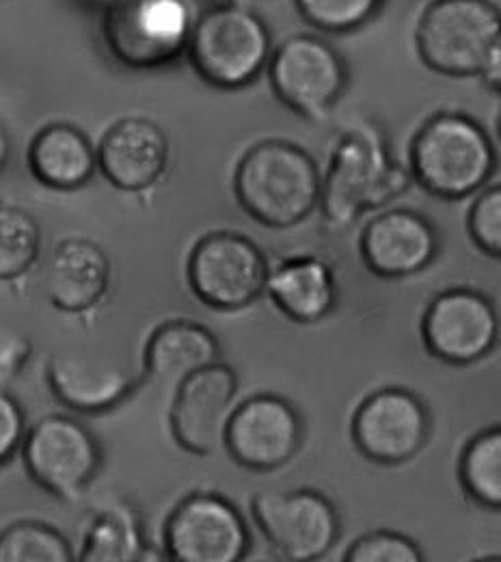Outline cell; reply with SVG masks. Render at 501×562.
<instances>
[{
	"mask_svg": "<svg viewBox=\"0 0 501 562\" xmlns=\"http://www.w3.org/2000/svg\"><path fill=\"white\" fill-rule=\"evenodd\" d=\"M409 165H402L374 120H357L333 143L322 173L320 211L333 229H346L365 212L378 211L413 187Z\"/></svg>",
	"mask_w": 501,
	"mask_h": 562,
	"instance_id": "cell-1",
	"label": "cell"
},
{
	"mask_svg": "<svg viewBox=\"0 0 501 562\" xmlns=\"http://www.w3.org/2000/svg\"><path fill=\"white\" fill-rule=\"evenodd\" d=\"M413 182L443 202H460L491 184L500 169L496 140L465 111H436L409 143Z\"/></svg>",
	"mask_w": 501,
	"mask_h": 562,
	"instance_id": "cell-2",
	"label": "cell"
},
{
	"mask_svg": "<svg viewBox=\"0 0 501 562\" xmlns=\"http://www.w3.org/2000/svg\"><path fill=\"white\" fill-rule=\"evenodd\" d=\"M234 195L255 223L289 229L322 202V173L314 156L287 139L251 145L234 169Z\"/></svg>",
	"mask_w": 501,
	"mask_h": 562,
	"instance_id": "cell-3",
	"label": "cell"
},
{
	"mask_svg": "<svg viewBox=\"0 0 501 562\" xmlns=\"http://www.w3.org/2000/svg\"><path fill=\"white\" fill-rule=\"evenodd\" d=\"M501 37V9L493 0H430L415 24L420 61L447 78H474Z\"/></svg>",
	"mask_w": 501,
	"mask_h": 562,
	"instance_id": "cell-4",
	"label": "cell"
},
{
	"mask_svg": "<svg viewBox=\"0 0 501 562\" xmlns=\"http://www.w3.org/2000/svg\"><path fill=\"white\" fill-rule=\"evenodd\" d=\"M186 53L197 76L225 91L251 85L273 57L266 24L260 15L234 2L200 15Z\"/></svg>",
	"mask_w": 501,
	"mask_h": 562,
	"instance_id": "cell-5",
	"label": "cell"
},
{
	"mask_svg": "<svg viewBox=\"0 0 501 562\" xmlns=\"http://www.w3.org/2000/svg\"><path fill=\"white\" fill-rule=\"evenodd\" d=\"M271 271L264 249L253 238L216 229L193 245L186 260V283L202 305L234 314L266 294Z\"/></svg>",
	"mask_w": 501,
	"mask_h": 562,
	"instance_id": "cell-6",
	"label": "cell"
},
{
	"mask_svg": "<svg viewBox=\"0 0 501 562\" xmlns=\"http://www.w3.org/2000/svg\"><path fill=\"white\" fill-rule=\"evenodd\" d=\"M20 457L26 476L42 492L73 504L100 476L104 446L84 422L68 414H48L29 428Z\"/></svg>",
	"mask_w": 501,
	"mask_h": 562,
	"instance_id": "cell-7",
	"label": "cell"
},
{
	"mask_svg": "<svg viewBox=\"0 0 501 562\" xmlns=\"http://www.w3.org/2000/svg\"><path fill=\"white\" fill-rule=\"evenodd\" d=\"M249 508L255 528L282 561H322L342 539L338 506L311 487L253 493Z\"/></svg>",
	"mask_w": 501,
	"mask_h": 562,
	"instance_id": "cell-8",
	"label": "cell"
},
{
	"mask_svg": "<svg viewBox=\"0 0 501 562\" xmlns=\"http://www.w3.org/2000/svg\"><path fill=\"white\" fill-rule=\"evenodd\" d=\"M162 550L171 562H242L253 550L242 510L223 493H186L162 524Z\"/></svg>",
	"mask_w": 501,
	"mask_h": 562,
	"instance_id": "cell-9",
	"label": "cell"
},
{
	"mask_svg": "<svg viewBox=\"0 0 501 562\" xmlns=\"http://www.w3.org/2000/svg\"><path fill=\"white\" fill-rule=\"evenodd\" d=\"M193 33L184 0H117L109 7L104 37L111 55L130 70H156L189 50Z\"/></svg>",
	"mask_w": 501,
	"mask_h": 562,
	"instance_id": "cell-10",
	"label": "cell"
},
{
	"mask_svg": "<svg viewBox=\"0 0 501 562\" xmlns=\"http://www.w3.org/2000/svg\"><path fill=\"white\" fill-rule=\"evenodd\" d=\"M432 435L429 403L402 385L369 392L351 418V439L363 459L383 468L413 461Z\"/></svg>",
	"mask_w": 501,
	"mask_h": 562,
	"instance_id": "cell-11",
	"label": "cell"
},
{
	"mask_svg": "<svg viewBox=\"0 0 501 562\" xmlns=\"http://www.w3.org/2000/svg\"><path fill=\"white\" fill-rule=\"evenodd\" d=\"M307 435L298 407L282 394L258 392L242 398L225 428L223 450L242 470L271 474L303 450Z\"/></svg>",
	"mask_w": 501,
	"mask_h": 562,
	"instance_id": "cell-12",
	"label": "cell"
},
{
	"mask_svg": "<svg viewBox=\"0 0 501 562\" xmlns=\"http://www.w3.org/2000/svg\"><path fill=\"white\" fill-rule=\"evenodd\" d=\"M269 82L292 113L318 122L342 100L349 66L329 42L316 35H292L269 61Z\"/></svg>",
	"mask_w": 501,
	"mask_h": 562,
	"instance_id": "cell-13",
	"label": "cell"
},
{
	"mask_svg": "<svg viewBox=\"0 0 501 562\" xmlns=\"http://www.w3.org/2000/svg\"><path fill=\"white\" fill-rule=\"evenodd\" d=\"M500 329L491 296L467 285L436 292L420 323L422 345L430 357L456 368L487 359L498 349Z\"/></svg>",
	"mask_w": 501,
	"mask_h": 562,
	"instance_id": "cell-14",
	"label": "cell"
},
{
	"mask_svg": "<svg viewBox=\"0 0 501 562\" xmlns=\"http://www.w3.org/2000/svg\"><path fill=\"white\" fill-rule=\"evenodd\" d=\"M240 376L223 359L184 379L169 398V430L180 450L210 457L223 448L225 428L238 405Z\"/></svg>",
	"mask_w": 501,
	"mask_h": 562,
	"instance_id": "cell-15",
	"label": "cell"
},
{
	"mask_svg": "<svg viewBox=\"0 0 501 562\" xmlns=\"http://www.w3.org/2000/svg\"><path fill=\"white\" fill-rule=\"evenodd\" d=\"M441 254V234L426 214L387 209L358 234V258L378 280H409L424 273Z\"/></svg>",
	"mask_w": 501,
	"mask_h": 562,
	"instance_id": "cell-16",
	"label": "cell"
},
{
	"mask_svg": "<svg viewBox=\"0 0 501 562\" xmlns=\"http://www.w3.org/2000/svg\"><path fill=\"white\" fill-rule=\"evenodd\" d=\"M46 385L55 401L76 416H104L130 401L144 376L106 357L64 351L50 355Z\"/></svg>",
	"mask_w": 501,
	"mask_h": 562,
	"instance_id": "cell-17",
	"label": "cell"
},
{
	"mask_svg": "<svg viewBox=\"0 0 501 562\" xmlns=\"http://www.w3.org/2000/svg\"><path fill=\"white\" fill-rule=\"evenodd\" d=\"M98 165L104 180L117 191H149L169 167L167 133L149 117H122L98 143Z\"/></svg>",
	"mask_w": 501,
	"mask_h": 562,
	"instance_id": "cell-18",
	"label": "cell"
},
{
	"mask_svg": "<svg viewBox=\"0 0 501 562\" xmlns=\"http://www.w3.org/2000/svg\"><path fill=\"white\" fill-rule=\"evenodd\" d=\"M220 359V340L208 325L191 318H171L156 325L147 336L141 376L144 383L169 401L184 379Z\"/></svg>",
	"mask_w": 501,
	"mask_h": 562,
	"instance_id": "cell-19",
	"label": "cell"
},
{
	"mask_svg": "<svg viewBox=\"0 0 501 562\" xmlns=\"http://www.w3.org/2000/svg\"><path fill=\"white\" fill-rule=\"evenodd\" d=\"M113 265L100 243L82 236L59 240L48 273L46 294L61 314L78 316L95 310L109 294Z\"/></svg>",
	"mask_w": 501,
	"mask_h": 562,
	"instance_id": "cell-20",
	"label": "cell"
},
{
	"mask_svg": "<svg viewBox=\"0 0 501 562\" xmlns=\"http://www.w3.org/2000/svg\"><path fill=\"white\" fill-rule=\"evenodd\" d=\"M266 296L292 323L316 325L335 312L340 281L324 258L289 256L271 271Z\"/></svg>",
	"mask_w": 501,
	"mask_h": 562,
	"instance_id": "cell-21",
	"label": "cell"
},
{
	"mask_svg": "<svg viewBox=\"0 0 501 562\" xmlns=\"http://www.w3.org/2000/svg\"><path fill=\"white\" fill-rule=\"evenodd\" d=\"M26 165L31 176L50 191H78L100 171L98 147L68 122H53L33 137Z\"/></svg>",
	"mask_w": 501,
	"mask_h": 562,
	"instance_id": "cell-22",
	"label": "cell"
},
{
	"mask_svg": "<svg viewBox=\"0 0 501 562\" xmlns=\"http://www.w3.org/2000/svg\"><path fill=\"white\" fill-rule=\"evenodd\" d=\"M153 550L139 506L128 497H109L91 515L78 550L80 562L160 561Z\"/></svg>",
	"mask_w": 501,
	"mask_h": 562,
	"instance_id": "cell-23",
	"label": "cell"
},
{
	"mask_svg": "<svg viewBox=\"0 0 501 562\" xmlns=\"http://www.w3.org/2000/svg\"><path fill=\"white\" fill-rule=\"evenodd\" d=\"M456 476L474 504L501 510V424L487 426L467 439L458 454Z\"/></svg>",
	"mask_w": 501,
	"mask_h": 562,
	"instance_id": "cell-24",
	"label": "cell"
},
{
	"mask_svg": "<svg viewBox=\"0 0 501 562\" xmlns=\"http://www.w3.org/2000/svg\"><path fill=\"white\" fill-rule=\"evenodd\" d=\"M2 562H73L78 552L55 526L39 519H20L0 532Z\"/></svg>",
	"mask_w": 501,
	"mask_h": 562,
	"instance_id": "cell-25",
	"label": "cell"
},
{
	"mask_svg": "<svg viewBox=\"0 0 501 562\" xmlns=\"http://www.w3.org/2000/svg\"><path fill=\"white\" fill-rule=\"evenodd\" d=\"M42 227L20 206L0 209V280L26 278L39 260Z\"/></svg>",
	"mask_w": 501,
	"mask_h": 562,
	"instance_id": "cell-26",
	"label": "cell"
},
{
	"mask_svg": "<svg viewBox=\"0 0 501 562\" xmlns=\"http://www.w3.org/2000/svg\"><path fill=\"white\" fill-rule=\"evenodd\" d=\"M298 13L324 33H353L372 22L385 0H294Z\"/></svg>",
	"mask_w": 501,
	"mask_h": 562,
	"instance_id": "cell-27",
	"label": "cell"
},
{
	"mask_svg": "<svg viewBox=\"0 0 501 562\" xmlns=\"http://www.w3.org/2000/svg\"><path fill=\"white\" fill-rule=\"evenodd\" d=\"M465 225L480 254L501 260V184H489L474 195Z\"/></svg>",
	"mask_w": 501,
	"mask_h": 562,
	"instance_id": "cell-28",
	"label": "cell"
},
{
	"mask_svg": "<svg viewBox=\"0 0 501 562\" xmlns=\"http://www.w3.org/2000/svg\"><path fill=\"white\" fill-rule=\"evenodd\" d=\"M424 559L420 543L396 530L365 532L344 552L346 562H422Z\"/></svg>",
	"mask_w": 501,
	"mask_h": 562,
	"instance_id": "cell-29",
	"label": "cell"
},
{
	"mask_svg": "<svg viewBox=\"0 0 501 562\" xmlns=\"http://www.w3.org/2000/svg\"><path fill=\"white\" fill-rule=\"evenodd\" d=\"M26 412L20 401L2 390L0 392V465L7 468L20 452L29 435Z\"/></svg>",
	"mask_w": 501,
	"mask_h": 562,
	"instance_id": "cell-30",
	"label": "cell"
},
{
	"mask_svg": "<svg viewBox=\"0 0 501 562\" xmlns=\"http://www.w3.org/2000/svg\"><path fill=\"white\" fill-rule=\"evenodd\" d=\"M33 357V342L22 334H4L0 345V379L2 383L15 381Z\"/></svg>",
	"mask_w": 501,
	"mask_h": 562,
	"instance_id": "cell-31",
	"label": "cell"
},
{
	"mask_svg": "<svg viewBox=\"0 0 501 562\" xmlns=\"http://www.w3.org/2000/svg\"><path fill=\"white\" fill-rule=\"evenodd\" d=\"M480 78L485 80V85H487L491 91H496V93H500L501 95V37L496 42L493 50L489 53L487 64H485V70L480 74Z\"/></svg>",
	"mask_w": 501,
	"mask_h": 562,
	"instance_id": "cell-32",
	"label": "cell"
},
{
	"mask_svg": "<svg viewBox=\"0 0 501 562\" xmlns=\"http://www.w3.org/2000/svg\"><path fill=\"white\" fill-rule=\"evenodd\" d=\"M496 131H498V139L501 143V106L500 111H498V117H496Z\"/></svg>",
	"mask_w": 501,
	"mask_h": 562,
	"instance_id": "cell-33",
	"label": "cell"
},
{
	"mask_svg": "<svg viewBox=\"0 0 501 562\" xmlns=\"http://www.w3.org/2000/svg\"><path fill=\"white\" fill-rule=\"evenodd\" d=\"M229 2H234V4H242V7H249L251 2H255V0H229Z\"/></svg>",
	"mask_w": 501,
	"mask_h": 562,
	"instance_id": "cell-34",
	"label": "cell"
},
{
	"mask_svg": "<svg viewBox=\"0 0 501 562\" xmlns=\"http://www.w3.org/2000/svg\"><path fill=\"white\" fill-rule=\"evenodd\" d=\"M98 2H106V4H109V7H111V4H115V2H117V0H98Z\"/></svg>",
	"mask_w": 501,
	"mask_h": 562,
	"instance_id": "cell-35",
	"label": "cell"
}]
</instances>
